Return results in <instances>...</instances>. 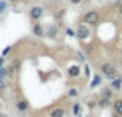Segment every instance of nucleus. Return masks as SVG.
Returning <instances> with one entry per match:
<instances>
[{
	"instance_id": "24",
	"label": "nucleus",
	"mask_w": 122,
	"mask_h": 117,
	"mask_svg": "<svg viewBox=\"0 0 122 117\" xmlns=\"http://www.w3.org/2000/svg\"><path fill=\"white\" fill-rule=\"evenodd\" d=\"M3 65H5V57L0 56V66H3Z\"/></svg>"
},
{
	"instance_id": "14",
	"label": "nucleus",
	"mask_w": 122,
	"mask_h": 117,
	"mask_svg": "<svg viewBox=\"0 0 122 117\" xmlns=\"http://www.w3.org/2000/svg\"><path fill=\"white\" fill-rule=\"evenodd\" d=\"M6 9H8V3H6V0H0V15L5 14Z\"/></svg>"
},
{
	"instance_id": "27",
	"label": "nucleus",
	"mask_w": 122,
	"mask_h": 117,
	"mask_svg": "<svg viewBox=\"0 0 122 117\" xmlns=\"http://www.w3.org/2000/svg\"><path fill=\"white\" fill-rule=\"evenodd\" d=\"M113 117H121V116H117V114H113Z\"/></svg>"
},
{
	"instance_id": "13",
	"label": "nucleus",
	"mask_w": 122,
	"mask_h": 117,
	"mask_svg": "<svg viewBox=\"0 0 122 117\" xmlns=\"http://www.w3.org/2000/svg\"><path fill=\"white\" fill-rule=\"evenodd\" d=\"M26 108H28V103L25 102V100H19V102H17V109H19L20 112L26 111Z\"/></svg>"
},
{
	"instance_id": "20",
	"label": "nucleus",
	"mask_w": 122,
	"mask_h": 117,
	"mask_svg": "<svg viewBox=\"0 0 122 117\" xmlns=\"http://www.w3.org/2000/svg\"><path fill=\"white\" fill-rule=\"evenodd\" d=\"M83 74H85L86 77H90V75H91V71H90V66L88 65H85V68H83Z\"/></svg>"
},
{
	"instance_id": "16",
	"label": "nucleus",
	"mask_w": 122,
	"mask_h": 117,
	"mask_svg": "<svg viewBox=\"0 0 122 117\" xmlns=\"http://www.w3.org/2000/svg\"><path fill=\"white\" fill-rule=\"evenodd\" d=\"M73 114L74 116L81 114V105H79V103H74V105H73Z\"/></svg>"
},
{
	"instance_id": "5",
	"label": "nucleus",
	"mask_w": 122,
	"mask_h": 117,
	"mask_svg": "<svg viewBox=\"0 0 122 117\" xmlns=\"http://www.w3.org/2000/svg\"><path fill=\"white\" fill-rule=\"evenodd\" d=\"M33 34L36 37H42V36H45V29H43V26L39 23V22H36V23L33 25Z\"/></svg>"
},
{
	"instance_id": "8",
	"label": "nucleus",
	"mask_w": 122,
	"mask_h": 117,
	"mask_svg": "<svg viewBox=\"0 0 122 117\" xmlns=\"http://www.w3.org/2000/svg\"><path fill=\"white\" fill-rule=\"evenodd\" d=\"M110 86L113 88V89H116V91L121 89V88H122V77H121V75H117L116 79H113V80H111Z\"/></svg>"
},
{
	"instance_id": "1",
	"label": "nucleus",
	"mask_w": 122,
	"mask_h": 117,
	"mask_svg": "<svg viewBox=\"0 0 122 117\" xmlns=\"http://www.w3.org/2000/svg\"><path fill=\"white\" fill-rule=\"evenodd\" d=\"M101 72L102 75H104L105 79H108V80H113V79L117 77V68L114 63L111 62H105L101 65Z\"/></svg>"
},
{
	"instance_id": "17",
	"label": "nucleus",
	"mask_w": 122,
	"mask_h": 117,
	"mask_svg": "<svg viewBox=\"0 0 122 117\" xmlns=\"http://www.w3.org/2000/svg\"><path fill=\"white\" fill-rule=\"evenodd\" d=\"M79 96V91L76 89V88H71V89L68 91V97H73V99H74V97H77Z\"/></svg>"
},
{
	"instance_id": "23",
	"label": "nucleus",
	"mask_w": 122,
	"mask_h": 117,
	"mask_svg": "<svg viewBox=\"0 0 122 117\" xmlns=\"http://www.w3.org/2000/svg\"><path fill=\"white\" fill-rule=\"evenodd\" d=\"M70 3L71 5H79V3H82V0H70Z\"/></svg>"
},
{
	"instance_id": "19",
	"label": "nucleus",
	"mask_w": 122,
	"mask_h": 117,
	"mask_svg": "<svg viewBox=\"0 0 122 117\" xmlns=\"http://www.w3.org/2000/svg\"><path fill=\"white\" fill-rule=\"evenodd\" d=\"M65 33H66V36H68V37H74V36H76V31H73L71 28H66Z\"/></svg>"
},
{
	"instance_id": "12",
	"label": "nucleus",
	"mask_w": 122,
	"mask_h": 117,
	"mask_svg": "<svg viewBox=\"0 0 122 117\" xmlns=\"http://www.w3.org/2000/svg\"><path fill=\"white\" fill-rule=\"evenodd\" d=\"M102 97H107V99H111V96H113V88H104L102 89V94H101Z\"/></svg>"
},
{
	"instance_id": "28",
	"label": "nucleus",
	"mask_w": 122,
	"mask_h": 117,
	"mask_svg": "<svg viewBox=\"0 0 122 117\" xmlns=\"http://www.w3.org/2000/svg\"><path fill=\"white\" fill-rule=\"evenodd\" d=\"M121 54H122V51H121Z\"/></svg>"
},
{
	"instance_id": "25",
	"label": "nucleus",
	"mask_w": 122,
	"mask_h": 117,
	"mask_svg": "<svg viewBox=\"0 0 122 117\" xmlns=\"http://www.w3.org/2000/svg\"><path fill=\"white\" fill-rule=\"evenodd\" d=\"M117 11H119V14L122 15V3H119V5H117Z\"/></svg>"
},
{
	"instance_id": "2",
	"label": "nucleus",
	"mask_w": 122,
	"mask_h": 117,
	"mask_svg": "<svg viewBox=\"0 0 122 117\" xmlns=\"http://www.w3.org/2000/svg\"><path fill=\"white\" fill-rule=\"evenodd\" d=\"M82 22L86 25H97L101 22V12L99 11H88L83 14Z\"/></svg>"
},
{
	"instance_id": "26",
	"label": "nucleus",
	"mask_w": 122,
	"mask_h": 117,
	"mask_svg": "<svg viewBox=\"0 0 122 117\" xmlns=\"http://www.w3.org/2000/svg\"><path fill=\"white\" fill-rule=\"evenodd\" d=\"M6 2H12V3H14V2H17V0H6Z\"/></svg>"
},
{
	"instance_id": "4",
	"label": "nucleus",
	"mask_w": 122,
	"mask_h": 117,
	"mask_svg": "<svg viewBox=\"0 0 122 117\" xmlns=\"http://www.w3.org/2000/svg\"><path fill=\"white\" fill-rule=\"evenodd\" d=\"M43 8L42 6H39V5H36V6H33V8L30 9V19L31 20H40L42 19V15H43Z\"/></svg>"
},
{
	"instance_id": "11",
	"label": "nucleus",
	"mask_w": 122,
	"mask_h": 117,
	"mask_svg": "<svg viewBox=\"0 0 122 117\" xmlns=\"http://www.w3.org/2000/svg\"><path fill=\"white\" fill-rule=\"evenodd\" d=\"M65 116V109L63 108H54L51 111V117H63Z\"/></svg>"
},
{
	"instance_id": "7",
	"label": "nucleus",
	"mask_w": 122,
	"mask_h": 117,
	"mask_svg": "<svg viewBox=\"0 0 122 117\" xmlns=\"http://www.w3.org/2000/svg\"><path fill=\"white\" fill-rule=\"evenodd\" d=\"M113 111H114V114L122 117V99H116L113 102Z\"/></svg>"
},
{
	"instance_id": "3",
	"label": "nucleus",
	"mask_w": 122,
	"mask_h": 117,
	"mask_svg": "<svg viewBox=\"0 0 122 117\" xmlns=\"http://www.w3.org/2000/svg\"><path fill=\"white\" fill-rule=\"evenodd\" d=\"M90 34H91V29H90V26L86 23H81L77 26V29H76V37L79 40H86L90 37Z\"/></svg>"
},
{
	"instance_id": "21",
	"label": "nucleus",
	"mask_w": 122,
	"mask_h": 117,
	"mask_svg": "<svg viewBox=\"0 0 122 117\" xmlns=\"http://www.w3.org/2000/svg\"><path fill=\"white\" fill-rule=\"evenodd\" d=\"M11 48H12V46H6V48L3 49V52H2V56H3V57H6V56H8V52L11 51Z\"/></svg>"
},
{
	"instance_id": "9",
	"label": "nucleus",
	"mask_w": 122,
	"mask_h": 117,
	"mask_svg": "<svg viewBox=\"0 0 122 117\" xmlns=\"http://www.w3.org/2000/svg\"><path fill=\"white\" fill-rule=\"evenodd\" d=\"M45 34H46L48 37H51V39H54V37L57 36V26L56 25H50V26L46 28V31H45Z\"/></svg>"
},
{
	"instance_id": "10",
	"label": "nucleus",
	"mask_w": 122,
	"mask_h": 117,
	"mask_svg": "<svg viewBox=\"0 0 122 117\" xmlns=\"http://www.w3.org/2000/svg\"><path fill=\"white\" fill-rule=\"evenodd\" d=\"M101 82H102V75L101 74H94L91 83H90V88H97L99 85H101Z\"/></svg>"
},
{
	"instance_id": "15",
	"label": "nucleus",
	"mask_w": 122,
	"mask_h": 117,
	"mask_svg": "<svg viewBox=\"0 0 122 117\" xmlns=\"http://www.w3.org/2000/svg\"><path fill=\"white\" fill-rule=\"evenodd\" d=\"M108 105H110V99H107V97H102V99L99 100V106H101V108H107Z\"/></svg>"
},
{
	"instance_id": "18",
	"label": "nucleus",
	"mask_w": 122,
	"mask_h": 117,
	"mask_svg": "<svg viewBox=\"0 0 122 117\" xmlns=\"http://www.w3.org/2000/svg\"><path fill=\"white\" fill-rule=\"evenodd\" d=\"M6 75H8V69H6L5 66H0V79L6 77Z\"/></svg>"
},
{
	"instance_id": "6",
	"label": "nucleus",
	"mask_w": 122,
	"mask_h": 117,
	"mask_svg": "<svg viewBox=\"0 0 122 117\" xmlns=\"http://www.w3.org/2000/svg\"><path fill=\"white\" fill-rule=\"evenodd\" d=\"M68 75L70 77H79L81 75V66H77V65H71L68 68Z\"/></svg>"
},
{
	"instance_id": "22",
	"label": "nucleus",
	"mask_w": 122,
	"mask_h": 117,
	"mask_svg": "<svg viewBox=\"0 0 122 117\" xmlns=\"http://www.w3.org/2000/svg\"><path fill=\"white\" fill-rule=\"evenodd\" d=\"M77 57H79V60H81V62H85V56H83L82 52H77Z\"/></svg>"
}]
</instances>
